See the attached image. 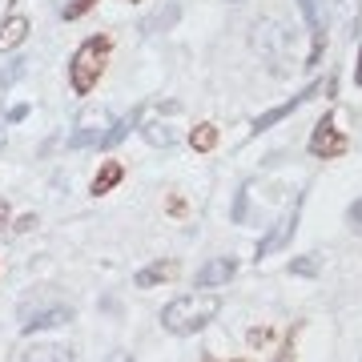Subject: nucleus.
Listing matches in <instances>:
<instances>
[{"label":"nucleus","instance_id":"obj_1","mask_svg":"<svg viewBox=\"0 0 362 362\" xmlns=\"http://www.w3.org/2000/svg\"><path fill=\"white\" fill-rule=\"evenodd\" d=\"M218 314H221V298L209 294V290H197V294L173 298L165 310H161V326H165L169 334L189 338V334H197V330H206Z\"/></svg>","mask_w":362,"mask_h":362},{"label":"nucleus","instance_id":"obj_2","mask_svg":"<svg viewBox=\"0 0 362 362\" xmlns=\"http://www.w3.org/2000/svg\"><path fill=\"white\" fill-rule=\"evenodd\" d=\"M254 49L258 57L270 65L274 77H290L298 69V33L294 25H282V21H258L254 25Z\"/></svg>","mask_w":362,"mask_h":362},{"label":"nucleus","instance_id":"obj_3","mask_svg":"<svg viewBox=\"0 0 362 362\" xmlns=\"http://www.w3.org/2000/svg\"><path fill=\"white\" fill-rule=\"evenodd\" d=\"M109 52H113V40L109 37H89L77 45L73 61H69V85H73L77 97H89L97 89V81H101L105 65H109Z\"/></svg>","mask_w":362,"mask_h":362},{"label":"nucleus","instance_id":"obj_4","mask_svg":"<svg viewBox=\"0 0 362 362\" xmlns=\"http://www.w3.org/2000/svg\"><path fill=\"white\" fill-rule=\"evenodd\" d=\"M310 157H322V161H334V157H346V149H350V137L342 129H338V121H334V113H326L318 125H314V133H310Z\"/></svg>","mask_w":362,"mask_h":362},{"label":"nucleus","instance_id":"obj_5","mask_svg":"<svg viewBox=\"0 0 362 362\" xmlns=\"http://www.w3.org/2000/svg\"><path fill=\"white\" fill-rule=\"evenodd\" d=\"M298 8L306 16V28H310V52H306L302 69H318L322 65V52H326V16L318 8V0H298Z\"/></svg>","mask_w":362,"mask_h":362},{"label":"nucleus","instance_id":"obj_6","mask_svg":"<svg viewBox=\"0 0 362 362\" xmlns=\"http://www.w3.org/2000/svg\"><path fill=\"white\" fill-rule=\"evenodd\" d=\"M318 93H322V81H310V85H306L302 93H294L290 101H282V105H274V109H266V113H262L258 121H254V133H266V129H274L278 121H286L290 113H298V109H302L306 101H314Z\"/></svg>","mask_w":362,"mask_h":362},{"label":"nucleus","instance_id":"obj_7","mask_svg":"<svg viewBox=\"0 0 362 362\" xmlns=\"http://www.w3.org/2000/svg\"><path fill=\"white\" fill-rule=\"evenodd\" d=\"M294 230H298V206L266 230V238H262L258 250H254V258L262 262V258H270V254H278V250H286V246H290V238H294Z\"/></svg>","mask_w":362,"mask_h":362},{"label":"nucleus","instance_id":"obj_8","mask_svg":"<svg viewBox=\"0 0 362 362\" xmlns=\"http://www.w3.org/2000/svg\"><path fill=\"white\" fill-rule=\"evenodd\" d=\"M238 274V258H209L202 270L194 274V286L197 290H218V286H226Z\"/></svg>","mask_w":362,"mask_h":362},{"label":"nucleus","instance_id":"obj_9","mask_svg":"<svg viewBox=\"0 0 362 362\" xmlns=\"http://www.w3.org/2000/svg\"><path fill=\"white\" fill-rule=\"evenodd\" d=\"M33 33V25H28L25 13H8L4 21H0V52H13L25 45V37Z\"/></svg>","mask_w":362,"mask_h":362},{"label":"nucleus","instance_id":"obj_10","mask_svg":"<svg viewBox=\"0 0 362 362\" xmlns=\"http://www.w3.org/2000/svg\"><path fill=\"white\" fill-rule=\"evenodd\" d=\"M73 322V310H69V306H49V310H33L25 318V322H21V330H25V334H33V330H49V326H69Z\"/></svg>","mask_w":362,"mask_h":362},{"label":"nucleus","instance_id":"obj_11","mask_svg":"<svg viewBox=\"0 0 362 362\" xmlns=\"http://www.w3.org/2000/svg\"><path fill=\"white\" fill-rule=\"evenodd\" d=\"M121 181H125V165H121V161H105V165L97 169V177H93L89 194L93 197H105V194H113Z\"/></svg>","mask_w":362,"mask_h":362},{"label":"nucleus","instance_id":"obj_12","mask_svg":"<svg viewBox=\"0 0 362 362\" xmlns=\"http://www.w3.org/2000/svg\"><path fill=\"white\" fill-rule=\"evenodd\" d=\"M169 278H177V262H149L145 270H137L133 286H137V290H149V286H161V282H169Z\"/></svg>","mask_w":362,"mask_h":362},{"label":"nucleus","instance_id":"obj_13","mask_svg":"<svg viewBox=\"0 0 362 362\" xmlns=\"http://www.w3.org/2000/svg\"><path fill=\"white\" fill-rule=\"evenodd\" d=\"M21 362H73V350L61 342H33Z\"/></svg>","mask_w":362,"mask_h":362},{"label":"nucleus","instance_id":"obj_14","mask_svg":"<svg viewBox=\"0 0 362 362\" xmlns=\"http://www.w3.org/2000/svg\"><path fill=\"white\" fill-rule=\"evenodd\" d=\"M137 121H141V109H129V117L113 121V125H109V133L101 137V149H113V145H121L125 137H129V129H137Z\"/></svg>","mask_w":362,"mask_h":362},{"label":"nucleus","instance_id":"obj_15","mask_svg":"<svg viewBox=\"0 0 362 362\" xmlns=\"http://www.w3.org/2000/svg\"><path fill=\"white\" fill-rule=\"evenodd\" d=\"M189 145H194V153H214L218 149V125L214 121H202L189 129Z\"/></svg>","mask_w":362,"mask_h":362},{"label":"nucleus","instance_id":"obj_16","mask_svg":"<svg viewBox=\"0 0 362 362\" xmlns=\"http://www.w3.org/2000/svg\"><path fill=\"white\" fill-rule=\"evenodd\" d=\"M326 8H330V21H338L342 28H354L358 21V0H326Z\"/></svg>","mask_w":362,"mask_h":362},{"label":"nucleus","instance_id":"obj_17","mask_svg":"<svg viewBox=\"0 0 362 362\" xmlns=\"http://www.w3.org/2000/svg\"><path fill=\"white\" fill-rule=\"evenodd\" d=\"M141 137L153 145V149H169V145L177 141V129H173V125H161V121H153V125H145V129H141Z\"/></svg>","mask_w":362,"mask_h":362},{"label":"nucleus","instance_id":"obj_18","mask_svg":"<svg viewBox=\"0 0 362 362\" xmlns=\"http://www.w3.org/2000/svg\"><path fill=\"white\" fill-rule=\"evenodd\" d=\"M177 16H181V4H169L165 13H153L149 21H141V33H165V28L177 25Z\"/></svg>","mask_w":362,"mask_h":362},{"label":"nucleus","instance_id":"obj_19","mask_svg":"<svg viewBox=\"0 0 362 362\" xmlns=\"http://www.w3.org/2000/svg\"><path fill=\"white\" fill-rule=\"evenodd\" d=\"M290 274H294V278H318V274H322V254H302V258H290Z\"/></svg>","mask_w":362,"mask_h":362},{"label":"nucleus","instance_id":"obj_20","mask_svg":"<svg viewBox=\"0 0 362 362\" xmlns=\"http://www.w3.org/2000/svg\"><path fill=\"white\" fill-rule=\"evenodd\" d=\"M250 194H254V181H246V185L238 189V202H233V214H230V218L238 221V226H242V221L250 218Z\"/></svg>","mask_w":362,"mask_h":362},{"label":"nucleus","instance_id":"obj_21","mask_svg":"<svg viewBox=\"0 0 362 362\" xmlns=\"http://www.w3.org/2000/svg\"><path fill=\"white\" fill-rule=\"evenodd\" d=\"M93 4H97V0H69V4H65V21H81Z\"/></svg>","mask_w":362,"mask_h":362},{"label":"nucleus","instance_id":"obj_22","mask_svg":"<svg viewBox=\"0 0 362 362\" xmlns=\"http://www.w3.org/2000/svg\"><path fill=\"white\" fill-rule=\"evenodd\" d=\"M250 346H254V350H262V346H270V342H274V330H270V326H262V330H250Z\"/></svg>","mask_w":362,"mask_h":362},{"label":"nucleus","instance_id":"obj_23","mask_svg":"<svg viewBox=\"0 0 362 362\" xmlns=\"http://www.w3.org/2000/svg\"><path fill=\"white\" fill-rule=\"evenodd\" d=\"M346 221H350V230H354V233H362V197L346 209Z\"/></svg>","mask_w":362,"mask_h":362},{"label":"nucleus","instance_id":"obj_24","mask_svg":"<svg viewBox=\"0 0 362 362\" xmlns=\"http://www.w3.org/2000/svg\"><path fill=\"white\" fill-rule=\"evenodd\" d=\"M37 226H40V218H37V214H25V218H16V226H13V230H16V233H33Z\"/></svg>","mask_w":362,"mask_h":362},{"label":"nucleus","instance_id":"obj_25","mask_svg":"<svg viewBox=\"0 0 362 362\" xmlns=\"http://www.w3.org/2000/svg\"><path fill=\"white\" fill-rule=\"evenodd\" d=\"M16 77H25V61H13V69H8V73L0 77V85H13Z\"/></svg>","mask_w":362,"mask_h":362},{"label":"nucleus","instance_id":"obj_26","mask_svg":"<svg viewBox=\"0 0 362 362\" xmlns=\"http://www.w3.org/2000/svg\"><path fill=\"white\" fill-rule=\"evenodd\" d=\"M25 117H28V105H13V109H8V121H13V125L25 121Z\"/></svg>","mask_w":362,"mask_h":362},{"label":"nucleus","instance_id":"obj_27","mask_svg":"<svg viewBox=\"0 0 362 362\" xmlns=\"http://www.w3.org/2000/svg\"><path fill=\"white\" fill-rule=\"evenodd\" d=\"M105 362H133V354H129V350H113Z\"/></svg>","mask_w":362,"mask_h":362},{"label":"nucleus","instance_id":"obj_28","mask_svg":"<svg viewBox=\"0 0 362 362\" xmlns=\"http://www.w3.org/2000/svg\"><path fill=\"white\" fill-rule=\"evenodd\" d=\"M278 362H294V338L282 346V358H278Z\"/></svg>","mask_w":362,"mask_h":362},{"label":"nucleus","instance_id":"obj_29","mask_svg":"<svg viewBox=\"0 0 362 362\" xmlns=\"http://www.w3.org/2000/svg\"><path fill=\"white\" fill-rule=\"evenodd\" d=\"M4 226H8V202L0 197V230H4Z\"/></svg>","mask_w":362,"mask_h":362},{"label":"nucleus","instance_id":"obj_30","mask_svg":"<svg viewBox=\"0 0 362 362\" xmlns=\"http://www.w3.org/2000/svg\"><path fill=\"white\" fill-rule=\"evenodd\" d=\"M354 85H362V49H358V69H354Z\"/></svg>","mask_w":362,"mask_h":362},{"label":"nucleus","instance_id":"obj_31","mask_svg":"<svg viewBox=\"0 0 362 362\" xmlns=\"http://www.w3.org/2000/svg\"><path fill=\"white\" fill-rule=\"evenodd\" d=\"M0 149H4V129H0Z\"/></svg>","mask_w":362,"mask_h":362},{"label":"nucleus","instance_id":"obj_32","mask_svg":"<svg viewBox=\"0 0 362 362\" xmlns=\"http://www.w3.org/2000/svg\"><path fill=\"white\" fill-rule=\"evenodd\" d=\"M230 4H242V0H230Z\"/></svg>","mask_w":362,"mask_h":362},{"label":"nucleus","instance_id":"obj_33","mask_svg":"<svg viewBox=\"0 0 362 362\" xmlns=\"http://www.w3.org/2000/svg\"><path fill=\"white\" fill-rule=\"evenodd\" d=\"M238 362H246V358H238Z\"/></svg>","mask_w":362,"mask_h":362}]
</instances>
